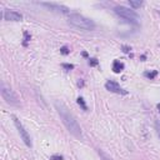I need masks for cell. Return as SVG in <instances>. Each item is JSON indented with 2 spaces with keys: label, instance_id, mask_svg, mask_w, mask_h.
Listing matches in <instances>:
<instances>
[{
  "label": "cell",
  "instance_id": "1",
  "mask_svg": "<svg viewBox=\"0 0 160 160\" xmlns=\"http://www.w3.org/2000/svg\"><path fill=\"white\" fill-rule=\"evenodd\" d=\"M55 109L61 119L63 124L65 125V128L68 129V131L71 135H74L78 139H83V133H82V128H80L76 118L74 116V114L66 108V105L61 101H55Z\"/></svg>",
  "mask_w": 160,
  "mask_h": 160
},
{
  "label": "cell",
  "instance_id": "2",
  "mask_svg": "<svg viewBox=\"0 0 160 160\" xmlns=\"http://www.w3.org/2000/svg\"><path fill=\"white\" fill-rule=\"evenodd\" d=\"M68 23L71 26H74V28L80 29V30H85V31H91L95 29V23L85 18L82 14H69Z\"/></svg>",
  "mask_w": 160,
  "mask_h": 160
},
{
  "label": "cell",
  "instance_id": "3",
  "mask_svg": "<svg viewBox=\"0 0 160 160\" xmlns=\"http://www.w3.org/2000/svg\"><path fill=\"white\" fill-rule=\"evenodd\" d=\"M114 11L115 14L119 15L120 18H123L124 20H126L128 23H133V24H138V20H139V15L135 10H131L126 6H123V5H119V6H115L114 8Z\"/></svg>",
  "mask_w": 160,
  "mask_h": 160
},
{
  "label": "cell",
  "instance_id": "4",
  "mask_svg": "<svg viewBox=\"0 0 160 160\" xmlns=\"http://www.w3.org/2000/svg\"><path fill=\"white\" fill-rule=\"evenodd\" d=\"M0 93H2L3 99H4L8 104H10V105H13V106H19V105H20V101H19V98L16 96V94L11 90L10 86H8L4 82H2V85H0Z\"/></svg>",
  "mask_w": 160,
  "mask_h": 160
},
{
  "label": "cell",
  "instance_id": "5",
  "mask_svg": "<svg viewBox=\"0 0 160 160\" xmlns=\"http://www.w3.org/2000/svg\"><path fill=\"white\" fill-rule=\"evenodd\" d=\"M13 120H14V124H15V126H16V129H18V133H19L20 138L23 139V141L25 143V145L29 146V148H31L33 143H31V140H30V136H29V134H28V131L25 130L24 125L20 123V120H19L15 115H13Z\"/></svg>",
  "mask_w": 160,
  "mask_h": 160
},
{
  "label": "cell",
  "instance_id": "6",
  "mask_svg": "<svg viewBox=\"0 0 160 160\" xmlns=\"http://www.w3.org/2000/svg\"><path fill=\"white\" fill-rule=\"evenodd\" d=\"M40 5L45 6L50 11L59 13V14H69V8H66L64 5H60V4H55V3H42Z\"/></svg>",
  "mask_w": 160,
  "mask_h": 160
},
{
  "label": "cell",
  "instance_id": "7",
  "mask_svg": "<svg viewBox=\"0 0 160 160\" xmlns=\"http://www.w3.org/2000/svg\"><path fill=\"white\" fill-rule=\"evenodd\" d=\"M105 89L109 90L110 93H115V94H122V95H126L128 91L124 90L123 88H120V85L116 82H113V80H108L105 83Z\"/></svg>",
  "mask_w": 160,
  "mask_h": 160
},
{
  "label": "cell",
  "instance_id": "8",
  "mask_svg": "<svg viewBox=\"0 0 160 160\" xmlns=\"http://www.w3.org/2000/svg\"><path fill=\"white\" fill-rule=\"evenodd\" d=\"M4 19L8 21H20L23 19V15L14 10H5L4 11Z\"/></svg>",
  "mask_w": 160,
  "mask_h": 160
},
{
  "label": "cell",
  "instance_id": "9",
  "mask_svg": "<svg viewBox=\"0 0 160 160\" xmlns=\"http://www.w3.org/2000/svg\"><path fill=\"white\" fill-rule=\"evenodd\" d=\"M125 68V65L122 63V61H119V60H114L113 63V71L114 73H122Z\"/></svg>",
  "mask_w": 160,
  "mask_h": 160
},
{
  "label": "cell",
  "instance_id": "10",
  "mask_svg": "<svg viewBox=\"0 0 160 160\" xmlns=\"http://www.w3.org/2000/svg\"><path fill=\"white\" fill-rule=\"evenodd\" d=\"M129 5L133 9H139L143 5V2H140V0H129Z\"/></svg>",
  "mask_w": 160,
  "mask_h": 160
},
{
  "label": "cell",
  "instance_id": "11",
  "mask_svg": "<svg viewBox=\"0 0 160 160\" xmlns=\"http://www.w3.org/2000/svg\"><path fill=\"white\" fill-rule=\"evenodd\" d=\"M144 76L148 78L149 80H154L156 76H158V70H153V71H145L144 73Z\"/></svg>",
  "mask_w": 160,
  "mask_h": 160
},
{
  "label": "cell",
  "instance_id": "12",
  "mask_svg": "<svg viewBox=\"0 0 160 160\" xmlns=\"http://www.w3.org/2000/svg\"><path fill=\"white\" fill-rule=\"evenodd\" d=\"M76 103L79 104V106L82 108L84 111H88V106H86V104H85V101H84V99L82 98V96H79L78 99H76Z\"/></svg>",
  "mask_w": 160,
  "mask_h": 160
},
{
  "label": "cell",
  "instance_id": "13",
  "mask_svg": "<svg viewBox=\"0 0 160 160\" xmlns=\"http://www.w3.org/2000/svg\"><path fill=\"white\" fill-rule=\"evenodd\" d=\"M98 154L100 155V158H101L103 160H113L108 154L104 153V150H101V149H98Z\"/></svg>",
  "mask_w": 160,
  "mask_h": 160
},
{
  "label": "cell",
  "instance_id": "14",
  "mask_svg": "<svg viewBox=\"0 0 160 160\" xmlns=\"http://www.w3.org/2000/svg\"><path fill=\"white\" fill-rule=\"evenodd\" d=\"M30 39H31V36L29 35V33L28 31H24V45H26V43L30 42Z\"/></svg>",
  "mask_w": 160,
  "mask_h": 160
},
{
  "label": "cell",
  "instance_id": "15",
  "mask_svg": "<svg viewBox=\"0 0 160 160\" xmlns=\"http://www.w3.org/2000/svg\"><path fill=\"white\" fill-rule=\"evenodd\" d=\"M98 64H99V61H98L96 58H91V59H89V65H90V66H96Z\"/></svg>",
  "mask_w": 160,
  "mask_h": 160
},
{
  "label": "cell",
  "instance_id": "16",
  "mask_svg": "<svg viewBox=\"0 0 160 160\" xmlns=\"http://www.w3.org/2000/svg\"><path fill=\"white\" fill-rule=\"evenodd\" d=\"M60 53H61V54H64V55H68L69 53H70V50H69L68 46H61L60 48Z\"/></svg>",
  "mask_w": 160,
  "mask_h": 160
},
{
  "label": "cell",
  "instance_id": "17",
  "mask_svg": "<svg viewBox=\"0 0 160 160\" xmlns=\"http://www.w3.org/2000/svg\"><path fill=\"white\" fill-rule=\"evenodd\" d=\"M155 129H156V134H158V136L160 139V122H159V120H156V122H155Z\"/></svg>",
  "mask_w": 160,
  "mask_h": 160
},
{
  "label": "cell",
  "instance_id": "18",
  "mask_svg": "<svg viewBox=\"0 0 160 160\" xmlns=\"http://www.w3.org/2000/svg\"><path fill=\"white\" fill-rule=\"evenodd\" d=\"M61 66H63L65 70H71V69H74V65H73V64H63Z\"/></svg>",
  "mask_w": 160,
  "mask_h": 160
},
{
  "label": "cell",
  "instance_id": "19",
  "mask_svg": "<svg viewBox=\"0 0 160 160\" xmlns=\"http://www.w3.org/2000/svg\"><path fill=\"white\" fill-rule=\"evenodd\" d=\"M63 159H64V158H63L61 155H58V154L50 156V160H63Z\"/></svg>",
  "mask_w": 160,
  "mask_h": 160
},
{
  "label": "cell",
  "instance_id": "20",
  "mask_svg": "<svg viewBox=\"0 0 160 160\" xmlns=\"http://www.w3.org/2000/svg\"><path fill=\"white\" fill-rule=\"evenodd\" d=\"M122 49H123V51H124V53H126V54H128V53H130V50H131V49H130V46H126V45H123V46H122Z\"/></svg>",
  "mask_w": 160,
  "mask_h": 160
},
{
  "label": "cell",
  "instance_id": "21",
  "mask_svg": "<svg viewBox=\"0 0 160 160\" xmlns=\"http://www.w3.org/2000/svg\"><path fill=\"white\" fill-rule=\"evenodd\" d=\"M156 108H158V109H159V111H160V104H158V105H156Z\"/></svg>",
  "mask_w": 160,
  "mask_h": 160
}]
</instances>
